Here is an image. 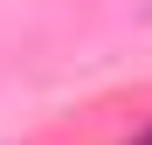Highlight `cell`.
Wrapping results in <instances>:
<instances>
[{
    "label": "cell",
    "instance_id": "obj_1",
    "mask_svg": "<svg viewBox=\"0 0 152 145\" xmlns=\"http://www.w3.org/2000/svg\"><path fill=\"white\" fill-rule=\"evenodd\" d=\"M132 145H152V131H138V138H132Z\"/></svg>",
    "mask_w": 152,
    "mask_h": 145
}]
</instances>
